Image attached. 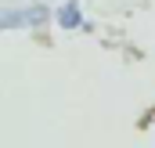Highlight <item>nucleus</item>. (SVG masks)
<instances>
[{
	"label": "nucleus",
	"instance_id": "nucleus-2",
	"mask_svg": "<svg viewBox=\"0 0 155 148\" xmlns=\"http://www.w3.org/2000/svg\"><path fill=\"white\" fill-rule=\"evenodd\" d=\"M58 29H61V33L83 29V7H79V0H65V4L58 7Z\"/></svg>",
	"mask_w": 155,
	"mask_h": 148
},
{
	"label": "nucleus",
	"instance_id": "nucleus-1",
	"mask_svg": "<svg viewBox=\"0 0 155 148\" xmlns=\"http://www.w3.org/2000/svg\"><path fill=\"white\" fill-rule=\"evenodd\" d=\"M47 4H22V7H0V33L11 29H40L47 22Z\"/></svg>",
	"mask_w": 155,
	"mask_h": 148
}]
</instances>
